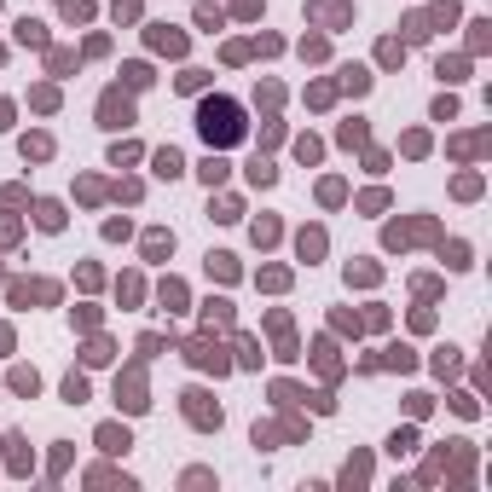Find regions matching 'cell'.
Returning <instances> with one entry per match:
<instances>
[{
	"instance_id": "6da1fadb",
	"label": "cell",
	"mask_w": 492,
	"mask_h": 492,
	"mask_svg": "<svg viewBox=\"0 0 492 492\" xmlns=\"http://www.w3.org/2000/svg\"><path fill=\"white\" fill-rule=\"evenodd\" d=\"M203 134H209V145H232V139L243 134V122H238V105H226V98L203 105Z\"/></svg>"
}]
</instances>
